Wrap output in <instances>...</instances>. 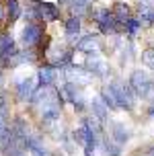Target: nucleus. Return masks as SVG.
Here are the masks:
<instances>
[{
    "label": "nucleus",
    "mask_w": 154,
    "mask_h": 156,
    "mask_svg": "<svg viewBox=\"0 0 154 156\" xmlns=\"http://www.w3.org/2000/svg\"><path fill=\"white\" fill-rule=\"evenodd\" d=\"M35 4L39 8V16L43 23H54L60 21V6L52 4V2H43V0H35Z\"/></svg>",
    "instance_id": "16"
},
{
    "label": "nucleus",
    "mask_w": 154,
    "mask_h": 156,
    "mask_svg": "<svg viewBox=\"0 0 154 156\" xmlns=\"http://www.w3.org/2000/svg\"><path fill=\"white\" fill-rule=\"evenodd\" d=\"M80 31H82V21L80 16H68L64 21V37L68 41L70 45H74L80 37Z\"/></svg>",
    "instance_id": "14"
},
{
    "label": "nucleus",
    "mask_w": 154,
    "mask_h": 156,
    "mask_svg": "<svg viewBox=\"0 0 154 156\" xmlns=\"http://www.w3.org/2000/svg\"><path fill=\"white\" fill-rule=\"evenodd\" d=\"M58 76H60V70H58L56 66H52V64H43V66H39L37 74H35V78H37V88L56 84Z\"/></svg>",
    "instance_id": "10"
},
{
    "label": "nucleus",
    "mask_w": 154,
    "mask_h": 156,
    "mask_svg": "<svg viewBox=\"0 0 154 156\" xmlns=\"http://www.w3.org/2000/svg\"><path fill=\"white\" fill-rule=\"evenodd\" d=\"M109 93L115 101V107L117 109H125V111H131L134 105H136V94L131 93L130 84H125L123 80H111L107 84Z\"/></svg>",
    "instance_id": "4"
},
{
    "label": "nucleus",
    "mask_w": 154,
    "mask_h": 156,
    "mask_svg": "<svg viewBox=\"0 0 154 156\" xmlns=\"http://www.w3.org/2000/svg\"><path fill=\"white\" fill-rule=\"evenodd\" d=\"M35 90H37V78L35 76H21L13 82V93L19 103H29Z\"/></svg>",
    "instance_id": "7"
},
{
    "label": "nucleus",
    "mask_w": 154,
    "mask_h": 156,
    "mask_svg": "<svg viewBox=\"0 0 154 156\" xmlns=\"http://www.w3.org/2000/svg\"><path fill=\"white\" fill-rule=\"evenodd\" d=\"M6 25V0H0V25Z\"/></svg>",
    "instance_id": "26"
},
{
    "label": "nucleus",
    "mask_w": 154,
    "mask_h": 156,
    "mask_svg": "<svg viewBox=\"0 0 154 156\" xmlns=\"http://www.w3.org/2000/svg\"><path fill=\"white\" fill-rule=\"evenodd\" d=\"M23 150H25V154H27V156H49L47 146L43 144L41 136H37V133H31L29 138L25 140Z\"/></svg>",
    "instance_id": "11"
},
{
    "label": "nucleus",
    "mask_w": 154,
    "mask_h": 156,
    "mask_svg": "<svg viewBox=\"0 0 154 156\" xmlns=\"http://www.w3.org/2000/svg\"><path fill=\"white\" fill-rule=\"evenodd\" d=\"M60 93H62V99L66 103H70L76 113H84L86 111V101H84V94H82V86L74 84V82H64Z\"/></svg>",
    "instance_id": "6"
},
{
    "label": "nucleus",
    "mask_w": 154,
    "mask_h": 156,
    "mask_svg": "<svg viewBox=\"0 0 154 156\" xmlns=\"http://www.w3.org/2000/svg\"><path fill=\"white\" fill-rule=\"evenodd\" d=\"M91 111H92V117H95V119H99L101 123H105V121H107L109 109H107V105L101 101V97H95V99L91 101Z\"/></svg>",
    "instance_id": "19"
},
{
    "label": "nucleus",
    "mask_w": 154,
    "mask_h": 156,
    "mask_svg": "<svg viewBox=\"0 0 154 156\" xmlns=\"http://www.w3.org/2000/svg\"><path fill=\"white\" fill-rule=\"evenodd\" d=\"M16 49L19 45L10 31H0V70H8V62L16 54Z\"/></svg>",
    "instance_id": "8"
},
{
    "label": "nucleus",
    "mask_w": 154,
    "mask_h": 156,
    "mask_svg": "<svg viewBox=\"0 0 154 156\" xmlns=\"http://www.w3.org/2000/svg\"><path fill=\"white\" fill-rule=\"evenodd\" d=\"M91 6V0H70V16H82Z\"/></svg>",
    "instance_id": "23"
},
{
    "label": "nucleus",
    "mask_w": 154,
    "mask_h": 156,
    "mask_svg": "<svg viewBox=\"0 0 154 156\" xmlns=\"http://www.w3.org/2000/svg\"><path fill=\"white\" fill-rule=\"evenodd\" d=\"M140 29H142V23L138 21V16H130V19L123 23V31H125V35H130V37H134Z\"/></svg>",
    "instance_id": "24"
},
{
    "label": "nucleus",
    "mask_w": 154,
    "mask_h": 156,
    "mask_svg": "<svg viewBox=\"0 0 154 156\" xmlns=\"http://www.w3.org/2000/svg\"><path fill=\"white\" fill-rule=\"evenodd\" d=\"M23 15V4L19 0H6V25L16 23Z\"/></svg>",
    "instance_id": "18"
},
{
    "label": "nucleus",
    "mask_w": 154,
    "mask_h": 156,
    "mask_svg": "<svg viewBox=\"0 0 154 156\" xmlns=\"http://www.w3.org/2000/svg\"><path fill=\"white\" fill-rule=\"evenodd\" d=\"M27 105H29L31 109L37 111L39 121H41V125H45V127H54L62 119L64 99H62L60 88H56V84L37 88Z\"/></svg>",
    "instance_id": "1"
},
{
    "label": "nucleus",
    "mask_w": 154,
    "mask_h": 156,
    "mask_svg": "<svg viewBox=\"0 0 154 156\" xmlns=\"http://www.w3.org/2000/svg\"><path fill=\"white\" fill-rule=\"evenodd\" d=\"M84 156H92V152H84Z\"/></svg>",
    "instance_id": "30"
},
{
    "label": "nucleus",
    "mask_w": 154,
    "mask_h": 156,
    "mask_svg": "<svg viewBox=\"0 0 154 156\" xmlns=\"http://www.w3.org/2000/svg\"><path fill=\"white\" fill-rule=\"evenodd\" d=\"M111 12H113V16H115V21L119 25H123L131 16V10H130V6H127L125 2H115L113 8H111Z\"/></svg>",
    "instance_id": "20"
},
{
    "label": "nucleus",
    "mask_w": 154,
    "mask_h": 156,
    "mask_svg": "<svg viewBox=\"0 0 154 156\" xmlns=\"http://www.w3.org/2000/svg\"><path fill=\"white\" fill-rule=\"evenodd\" d=\"M142 62L146 64L150 70H154V43L150 47H146L144 51H142Z\"/></svg>",
    "instance_id": "25"
},
{
    "label": "nucleus",
    "mask_w": 154,
    "mask_h": 156,
    "mask_svg": "<svg viewBox=\"0 0 154 156\" xmlns=\"http://www.w3.org/2000/svg\"><path fill=\"white\" fill-rule=\"evenodd\" d=\"M74 49H78V51H84V54H99L101 49V37L99 35H92V33H88V35H82V37H78V41L74 43Z\"/></svg>",
    "instance_id": "12"
},
{
    "label": "nucleus",
    "mask_w": 154,
    "mask_h": 156,
    "mask_svg": "<svg viewBox=\"0 0 154 156\" xmlns=\"http://www.w3.org/2000/svg\"><path fill=\"white\" fill-rule=\"evenodd\" d=\"M39 58V51L37 49H25V47H19L16 54L10 58L8 62V70H13L16 66H23V64H35Z\"/></svg>",
    "instance_id": "13"
},
{
    "label": "nucleus",
    "mask_w": 154,
    "mask_h": 156,
    "mask_svg": "<svg viewBox=\"0 0 154 156\" xmlns=\"http://www.w3.org/2000/svg\"><path fill=\"white\" fill-rule=\"evenodd\" d=\"M21 47L25 49H39L41 43L45 41V23H25V27L21 29Z\"/></svg>",
    "instance_id": "3"
},
{
    "label": "nucleus",
    "mask_w": 154,
    "mask_h": 156,
    "mask_svg": "<svg viewBox=\"0 0 154 156\" xmlns=\"http://www.w3.org/2000/svg\"><path fill=\"white\" fill-rule=\"evenodd\" d=\"M2 72H4V70H0V90H2V84H4V78H2Z\"/></svg>",
    "instance_id": "28"
},
{
    "label": "nucleus",
    "mask_w": 154,
    "mask_h": 156,
    "mask_svg": "<svg viewBox=\"0 0 154 156\" xmlns=\"http://www.w3.org/2000/svg\"><path fill=\"white\" fill-rule=\"evenodd\" d=\"M138 21L144 25V27H152V25H154V6H152V4H140Z\"/></svg>",
    "instance_id": "22"
},
{
    "label": "nucleus",
    "mask_w": 154,
    "mask_h": 156,
    "mask_svg": "<svg viewBox=\"0 0 154 156\" xmlns=\"http://www.w3.org/2000/svg\"><path fill=\"white\" fill-rule=\"evenodd\" d=\"M91 21L97 25V29H99L101 35H109V37H113L117 33H121L123 25H119L115 21V16L113 12L109 10V8H97V10H91Z\"/></svg>",
    "instance_id": "2"
},
{
    "label": "nucleus",
    "mask_w": 154,
    "mask_h": 156,
    "mask_svg": "<svg viewBox=\"0 0 154 156\" xmlns=\"http://www.w3.org/2000/svg\"><path fill=\"white\" fill-rule=\"evenodd\" d=\"M99 146H101V150H103L105 156H121V146L117 142H113L111 138H103Z\"/></svg>",
    "instance_id": "21"
},
{
    "label": "nucleus",
    "mask_w": 154,
    "mask_h": 156,
    "mask_svg": "<svg viewBox=\"0 0 154 156\" xmlns=\"http://www.w3.org/2000/svg\"><path fill=\"white\" fill-rule=\"evenodd\" d=\"M70 4V0H60V6H68Z\"/></svg>",
    "instance_id": "29"
},
{
    "label": "nucleus",
    "mask_w": 154,
    "mask_h": 156,
    "mask_svg": "<svg viewBox=\"0 0 154 156\" xmlns=\"http://www.w3.org/2000/svg\"><path fill=\"white\" fill-rule=\"evenodd\" d=\"M130 136H131V133H130V129H127V125H125V123H121V121L111 123V136H109V138H111L113 142H117L119 146H123L125 142L130 140Z\"/></svg>",
    "instance_id": "17"
},
{
    "label": "nucleus",
    "mask_w": 154,
    "mask_h": 156,
    "mask_svg": "<svg viewBox=\"0 0 154 156\" xmlns=\"http://www.w3.org/2000/svg\"><path fill=\"white\" fill-rule=\"evenodd\" d=\"M88 74H92V76H99V78H105L109 74V66L107 62H103L101 58H97V54H91V58L84 62V66H82Z\"/></svg>",
    "instance_id": "15"
},
{
    "label": "nucleus",
    "mask_w": 154,
    "mask_h": 156,
    "mask_svg": "<svg viewBox=\"0 0 154 156\" xmlns=\"http://www.w3.org/2000/svg\"><path fill=\"white\" fill-rule=\"evenodd\" d=\"M152 152H154V150H152Z\"/></svg>",
    "instance_id": "31"
},
{
    "label": "nucleus",
    "mask_w": 154,
    "mask_h": 156,
    "mask_svg": "<svg viewBox=\"0 0 154 156\" xmlns=\"http://www.w3.org/2000/svg\"><path fill=\"white\" fill-rule=\"evenodd\" d=\"M148 115L154 117V105H150V109H148Z\"/></svg>",
    "instance_id": "27"
},
{
    "label": "nucleus",
    "mask_w": 154,
    "mask_h": 156,
    "mask_svg": "<svg viewBox=\"0 0 154 156\" xmlns=\"http://www.w3.org/2000/svg\"><path fill=\"white\" fill-rule=\"evenodd\" d=\"M47 51H49L47 64L56 66L58 70L66 68V66H70V64H74V49H72V47H62L60 45V47H49Z\"/></svg>",
    "instance_id": "9"
},
{
    "label": "nucleus",
    "mask_w": 154,
    "mask_h": 156,
    "mask_svg": "<svg viewBox=\"0 0 154 156\" xmlns=\"http://www.w3.org/2000/svg\"><path fill=\"white\" fill-rule=\"evenodd\" d=\"M130 88L131 93L140 99H154V80L144 70H134L130 76Z\"/></svg>",
    "instance_id": "5"
}]
</instances>
